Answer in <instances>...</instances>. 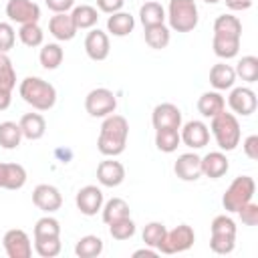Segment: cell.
Here are the masks:
<instances>
[{
  "mask_svg": "<svg viewBox=\"0 0 258 258\" xmlns=\"http://www.w3.org/2000/svg\"><path fill=\"white\" fill-rule=\"evenodd\" d=\"M75 204H77V208H79L81 214L95 216L97 212H101V208L105 204L101 187H97V185H85V187H81L77 191V196H75Z\"/></svg>",
  "mask_w": 258,
  "mask_h": 258,
  "instance_id": "cell-15",
  "label": "cell"
},
{
  "mask_svg": "<svg viewBox=\"0 0 258 258\" xmlns=\"http://www.w3.org/2000/svg\"><path fill=\"white\" fill-rule=\"evenodd\" d=\"M16 42V30L10 22H0V52H8L14 48Z\"/></svg>",
  "mask_w": 258,
  "mask_h": 258,
  "instance_id": "cell-43",
  "label": "cell"
},
{
  "mask_svg": "<svg viewBox=\"0 0 258 258\" xmlns=\"http://www.w3.org/2000/svg\"><path fill=\"white\" fill-rule=\"evenodd\" d=\"M34 250L40 258H54L60 254L62 244L60 238H46V240H34Z\"/></svg>",
  "mask_w": 258,
  "mask_h": 258,
  "instance_id": "cell-42",
  "label": "cell"
},
{
  "mask_svg": "<svg viewBox=\"0 0 258 258\" xmlns=\"http://www.w3.org/2000/svg\"><path fill=\"white\" fill-rule=\"evenodd\" d=\"M62 58H64V50H62V46L58 42H46V44H42L40 54H38V60H40L42 69L54 71V69L60 67Z\"/></svg>",
  "mask_w": 258,
  "mask_h": 258,
  "instance_id": "cell-27",
  "label": "cell"
},
{
  "mask_svg": "<svg viewBox=\"0 0 258 258\" xmlns=\"http://www.w3.org/2000/svg\"><path fill=\"white\" fill-rule=\"evenodd\" d=\"M210 230H212V238H210V248L212 252L216 254H230L236 246V222L226 216V214H220L212 220L210 224Z\"/></svg>",
  "mask_w": 258,
  "mask_h": 258,
  "instance_id": "cell-4",
  "label": "cell"
},
{
  "mask_svg": "<svg viewBox=\"0 0 258 258\" xmlns=\"http://www.w3.org/2000/svg\"><path fill=\"white\" fill-rule=\"evenodd\" d=\"M210 131H212V135H214V139L222 151H234L240 145V137H242L240 123H238L236 115L226 113V109L212 117Z\"/></svg>",
  "mask_w": 258,
  "mask_h": 258,
  "instance_id": "cell-3",
  "label": "cell"
},
{
  "mask_svg": "<svg viewBox=\"0 0 258 258\" xmlns=\"http://www.w3.org/2000/svg\"><path fill=\"white\" fill-rule=\"evenodd\" d=\"M169 28L175 32H191L198 26V6L194 0H169L167 14Z\"/></svg>",
  "mask_w": 258,
  "mask_h": 258,
  "instance_id": "cell-5",
  "label": "cell"
},
{
  "mask_svg": "<svg viewBox=\"0 0 258 258\" xmlns=\"http://www.w3.org/2000/svg\"><path fill=\"white\" fill-rule=\"evenodd\" d=\"M6 16L10 18V22H16V24L38 22L40 6L32 0H8L6 2Z\"/></svg>",
  "mask_w": 258,
  "mask_h": 258,
  "instance_id": "cell-10",
  "label": "cell"
},
{
  "mask_svg": "<svg viewBox=\"0 0 258 258\" xmlns=\"http://www.w3.org/2000/svg\"><path fill=\"white\" fill-rule=\"evenodd\" d=\"M139 20L145 26H155V24H163L165 22V8L155 2V0H149L145 4H141L139 8Z\"/></svg>",
  "mask_w": 258,
  "mask_h": 258,
  "instance_id": "cell-28",
  "label": "cell"
},
{
  "mask_svg": "<svg viewBox=\"0 0 258 258\" xmlns=\"http://www.w3.org/2000/svg\"><path fill=\"white\" fill-rule=\"evenodd\" d=\"M214 34H224V36H236L242 38V22L234 14H220L214 20Z\"/></svg>",
  "mask_w": 258,
  "mask_h": 258,
  "instance_id": "cell-30",
  "label": "cell"
},
{
  "mask_svg": "<svg viewBox=\"0 0 258 258\" xmlns=\"http://www.w3.org/2000/svg\"><path fill=\"white\" fill-rule=\"evenodd\" d=\"M101 252H103V240L93 234L79 238V242L75 244V254L79 258H97Z\"/></svg>",
  "mask_w": 258,
  "mask_h": 258,
  "instance_id": "cell-35",
  "label": "cell"
},
{
  "mask_svg": "<svg viewBox=\"0 0 258 258\" xmlns=\"http://www.w3.org/2000/svg\"><path fill=\"white\" fill-rule=\"evenodd\" d=\"M242 149L246 153V157L250 159H258V135H248L242 143Z\"/></svg>",
  "mask_w": 258,
  "mask_h": 258,
  "instance_id": "cell-45",
  "label": "cell"
},
{
  "mask_svg": "<svg viewBox=\"0 0 258 258\" xmlns=\"http://www.w3.org/2000/svg\"><path fill=\"white\" fill-rule=\"evenodd\" d=\"M97 179L105 187H117L125 179V167L121 161L115 159H105L97 165Z\"/></svg>",
  "mask_w": 258,
  "mask_h": 258,
  "instance_id": "cell-18",
  "label": "cell"
},
{
  "mask_svg": "<svg viewBox=\"0 0 258 258\" xmlns=\"http://www.w3.org/2000/svg\"><path fill=\"white\" fill-rule=\"evenodd\" d=\"M22 141L20 125L14 121H2L0 123V147L2 149H16Z\"/></svg>",
  "mask_w": 258,
  "mask_h": 258,
  "instance_id": "cell-32",
  "label": "cell"
},
{
  "mask_svg": "<svg viewBox=\"0 0 258 258\" xmlns=\"http://www.w3.org/2000/svg\"><path fill=\"white\" fill-rule=\"evenodd\" d=\"M127 137H129L127 119L123 115L111 113V115L105 117V121L101 125V133H99V139H97V149L105 157H117L125 151Z\"/></svg>",
  "mask_w": 258,
  "mask_h": 258,
  "instance_id": "cell-1",
  "label": "cell"
},
{
  "mask_svg": "<svg viewBox=\"0 0 258 258\" xmlns=\"http://www.w3.org/2000/svg\"><path fill=\"white\" fill-rule=\"evenodd\" d=\"M101 214H103V222L105 224H111V222H115L119 218L129 216L131 210H129V204L123 198H111L107 204H103Z\"/></svg>",
  "mask_w": 258,
  "mask_h": 258,
  "instance_id": "cell-34",
  "label": "cell"
},
{
  "mask_svg": "<svg viewBox=\"0 0 258 258\" xmlns=\"http://www.w3.org/2000/svg\"><path fill=\"white\" fill-rule=\"evenodd\" d=\"M48 32L56 38V40H73L75 34L79 32L75 22H73V16L71 12H56L54 16H50L48 20Z\"/></svg>",
  "mask_w": 258,
  "mask_h": 258,
  "instance_id": "cell-19",
  "label": "cell"
},
{
  "mask_svg": "<svg viewBox=\"0 0 258 258\" xmlns=\"http://www.w3.org/2000/svg\"><path fill=\"white\" fill-rule=\"evenodd\" d=\"M2 246L8 258H30L32 256V242L28 234L20 228H12L4 234Z\"/></svg>",
  "mask_w": 258,
  "mask_h": 258,
  "instance_id": "cell-9",
  "label": "cell"
},
{
  "mask_svg": "<svg viewBox=\"0 0 258 258\" xmlns=\"http://www.w3.org/2000/svg\"><path fill=\"white\" fill-rule=\"evenodd\" d=\"M18 125H20L22 137L30 139V141H36L46 133V121H44V117L40 113H24L20 117Z\"/></svg>",
  "mask_w": 258,
  "mask_h": 258,
  "instance_id": "cell-22",
  "label": "cell"
},
{
  "mask_svg": "<svg viewBox=\"0 0 258 258\" xmlns=\"http://www.w3.org/2000/svg\"><path fill=\"white\" fill-rule=\"evenodd\" d=\"M151 123L153 129H179L181 127V111L173 103H159L153 107L151 113Z\"/></svg>",
  "mask_w": 258,
  "mask_h": 258,
  "instance_id": "cell-14",
  "label": "cell"
},
{
  "mask_svg": "<svg viewBox=\"0 0 258 258\" xmlns=\"http://www.w3.org/2000/svg\"><path fill=\"white\" fill-rule=\"evenodd\" d=\"M32 204L44 212V214H52L56 210H60L62 206V196L60 191L50 185V183H38L34 189H32Z\"/></svg>",
  "mask_w": 258,
  "mask_h": 258,
  "instance_id": "cell-12",
  "label": "cell"
},
{
  "mask_svg": "<svg viewBox=\"0 0 258 258\" xmlns=\"http://www.w3.org/2000/svg\"><path fill=\"white\" fill-rule=\"evenodd\" d=\"M133 28H135V18L129 12L119 10L107 18V30L113 36H127L129 32H133Z\"/></svg>",
  "mask_w": 258,
  "mask_h": 258,
  "instance_id": "cell-25",
  "label": "cell"
},
{
  "mask_svg": "<svg viewBox=\"0 0 258 258\" xmlns=\"http://www.w3.org/2000/svg\"><path fill=\"white\" fill-rule=\"evenodd\" d=\"M234 83H236L234 67L226 64V62H216V64L210 69V85H212L216 91L232 89Z\"/></svg>",
  "mask_w": 258,
  "mask_h": 258,
  "instance_id": "cell-23",
  "label": "cell"
},
{
  "mask_svg": "<svg viewBox=\"0 0 258 258\" xmlns=\"http://www.w3.org/2000/svg\"><path fill=\"white\" fill-rule=\"evenodd\" d=\"M159 252L155 250V248H151V246H147V248H139V250H135L133 252V258H139V256H147V258H155Z\"/></svg>",
  "mask_w": 258,
  "mask_h": 258,
  "instance_id": "cell-50",
  "label": "cell"
},
{
  "mask_svg": "<svg viewBox=\"0 0 258 258\" xmlns=\"http://www.w3.org/2000/svg\"><path fill=\"white\" fill-rule=\"evenodd\" d=\"M173 171L183 181H196L202 177V157L194 151L181 153L173 163Z\"/></svg>",
  "mask_w": 258,
  "mask_h": 258,
  "instance_id": "cell-16",
  "label": "cell"
},
{
  "mask_svg": "<svg viewBox=\"0 0 258 258\" xmlns=\"http://www.w3.org/2000/svg\"><path fill=\"white\" fill-rule=\"evenodd\" d=\"M196 242V232L191 226L187 224H179L175 226L173 230H167L165 232V238L163 242L159 244V252L161 254H177V252H185L194 246Z\"/></svg>",
  "mask_w": 258,
  "mask_h": 258,
  "instance_id": "cell-7",
  "label": "cell"
},
{
  "mask_svg": "<svg viewBox=\"0 0 258 258\" xmlns=\"http://www.w3.org/2000/svg\"><path fill=\"white\" fill-rule=\"evenodd\" d=\"M236 214L240 216L244 226H256L258 224V204H254L252 200L248 204H244Z\"/></svg>",
  "mask_w": 258,
  "mask_h": 258,
  "instance_id": "cell-44",
  "label": "cell"
},
{
  "mask_svg": "<svg viewBox=\"0 0 258 258\" xmlns=\"http://www.w3.org/2000/svg\"><path fill=\"white\" fill-rule=\"evenodd\" d=\"M24 183H26V169L20 163L0 161V187L2 189H20Z\"/></svg>",
  "mask_w": 258,
  "mask_h": 258,
  "instance_id": "cell-21",
  "label": "cell"
},
{
  "mask_svg": "<svg viewBox=\"0 0 258 258\" xmlns=\"http://www.w3.org/2000/svg\"><path fill=\"white\" fill-rule=\"evenodd\" d=\"M204 2H208V4H216V2H220V0H204Z\"/></svg>",
  "mask_w": 258,
  "mask_h": 258,
  "instance_id": "cell-51",
  "label": "cell"
},
{
  "mask_svg": "<svg viewBox=\"0 0 258 258\" xmlns=\"http://www.w3.org/2000/svg\"><path fill=\"white\" fill-rule=\"evenodd\" d=\"M179 139L189 149H202L210 143V127L204 121H187L183 127H179Z\"/></svg>",
  "mask_w": 258,
  "mask_h": 258,
  "instance_id": "cell-11",
  "label": "cell"
},
{
  "mask_svg": "<svg viewBox=\"0 0 258 258\" xmlns=\"http://www.w3.org/2000/svg\"><path fill=\"white\" fill-rule=\"evenodd\" d=\"M71 16H73V22L77 26V30H87V28H93L99 20V12L95 6H89V4H81V6H75L71 10Z\"/></svg>",
  "mask_w": 258,
  "mask_h": 258,
  "instance_id": "cell-29",
  "label": "cell"
},
{
  "mask_svg": "<svg viewBox=\"0 0 258 258\" xmlns=\"http://www.w3.org/2000/svg\"><path fill=\"white\" fill-rule=\"evenodd\" d=\"M125 0H97V8L105 14H113V12H119L123 8Z\"/></svg>",
  "mask_w": 258,
  "mask_h": 258,
  "instance_id": "cell-46",
  "label": "cell"
},
{
  "mask_svg": "<svg viewBox=\"0 0 258 258\" xmlns=\"http://www.w3.org/2000/svg\"><path fill=\"white\" fill-rule=\"evenodd\" d=\"M236 77H240L246 83H256L258 81V58L254 54H246L236 62L234 69Z\"/></svg>",
  "mask_w": 258,
  "mask_h": 258,
  "instance_id": "cell-38",
  "label": "cell"
},
{
  "mask_svg": "<svg viewBox=\"0 0 258 258\" xmlns=\"http://www.w3.org/2000/svg\"><path fill=\"white\" fill-rule=\"evenodd\" d=\"M111 44H109V36L107 32L99 30V28H91V32L85 36V52L91 60H105L109 56Z\"/></svg>",
  "mask_w": 258,
  "mask_h": 258,
  "instance_id": "cell-17",
  "label": "cell"
},
{
  "mask_svg": "<svg viewBox=\"0 0 258 258\" xmlns=\"http://www.w3.org/2000/svg\"><path fill=\"white\" fill-rule=\"evenodd\" d=\"M107 226H109V234H111L113 240H121L123 242V240H129L135 234V222L129 216L119 218V220H115V222H111Z\"/></svg>",
  "mask_w": 258,
  "mask_h": 258,
  "instance_id": "cell-39",
  "label": "cell"
},
{
  "mask_svg": "<svg viewBox=\"0 0 258 258\" xmlns=\"http://www.w3.org/2000/svg\"><path fill=\"white\" fill-rule=\"evenodd\" d=\"M44 4L56 14V12H69L75 8V0H44Z\"/></svg>",
  "mask_w": 258,
  "mask_h": 258,
  "instance_id": "cell-47",
  "label": "cell"
},
{
  "mask_svg": "<svg viewBox=\"0 0 258 258\" xmlns=\"http://www.w3.org/2000/svg\"><path fill=\"white\" fill-rule=\"evenodd\" d=\"M18 93L24 99V103H28L36 111H48L56 103V89L40 77L22 79L20 87H18Z\"/></svg>",
  "mask_w": 258,
  "mask_h": 258,
  "instance_id": "cell-2",
  "label": "cell"
},
{
  "mask_svg": "<svg viewBox=\"0 0 258 258\" xmlns=\"http://www.w3.org/2000/svg\"><path fill=\"white\" fill-rule=\"evenodd\" d=\"M16 87V71L6 52H0V89L12 91Z\"/></svg>",
  "mask_w": 258,
  "mask_h": 258,
  "instance_id": "cell-41",
  "label": "cell"
},
{
  "mask_svg": "<svg viewBox=\"0 0 258 258\" xmlns=\"http://www.w3.org/2000/svg\"><path fill=\"white\" fill-rule=\"evenodd\" d=\"M179 129H155V147L163 153H173L179 147Z\"/></svg>",
  "mask_w": 258,
  "mask_h": 258,
  "instance_id": "cell-33",
  "label": "cell"
},
{
  "mask_svg": "<svg viewBox=\"0 0 258 258\" xmlns=\"http://www.w3.org/2000/svg\"><path fill=\"white\" fill-rule=\"evenodd\" d=\"M256 194V181L250 175H238L228 185V189L222 196V206L226 212L236 214L244 204H248Z\"/></svg>",
  "mask_w": 258,
  "mask_h": 258,
  "instance_id": "cell-6",
  "label": "cell"
},
{
  "mask_svg": "<svg viewBox=\"0 0 258 258\" xmlns=\"http://www.w3.org/2000/svg\"><path fill=\"white\" fill-rule=\"evenodd\" d=\"M212 48L216 52V56L228 60V58H234L240 50V38L236 36H224V34H214L212 38Z\"/></svg>",
  "mask_w": 258,
  "mask_h": 258,
  "instance_id": "cell-26",
  "label": "cell"
},
{
  "mask_svg": "<svg viewBox=\"0 0 258 258\" xmlns=\"http://www.w3.org/2000/svg\"><path fill=\"white\" fill-rule=\"evenodd\" d=\"M171 40V32L165 24H155V26H145V42L149 48L161 50L169 44Z\"/></svg>",
  "mask_w": 258,
  "mask_h": 258,
  "instance_id": "cell-31",
  "label": "cell"
},
{
  "mask_svg": "<svg viewBox=\"0 0 258 258\" xmlns=\"http://www.w3.org/2000/svg\"><path fill=\"white\" fill-rule=\"evenodd\" d=\"M18 38L24 46H42V40H44V32L42 28L38 26V22H28V24H20L18 28Z\"/></svg>",
  "mask_w": 258,
  "mask_h": 258,
  "instance_id": "cell-37",
  "label": "cell"
},
{
  "mask_svg": "<svg viewBox=\"0 0 258 258\" xmlns=\"http://www.w3.org/2000/svg\"><path fill=\"white\" fill-rule=\"evenodd\" d=\"M226 2V8L232 10V12H242V10H248L254 0H224Z\"/></svg>",
  "mask_w": 258,
  "mask_h": 258,
  "instance_id": "cell-48",
  "label": "cell"
},
{
  "mask_svg": "<svg viewBox=\"0 0 258 258\" xmlns=\"http://www.w3.org/2000/svg\"><path fill=\"white\" fill-rule=\"evenodd\" d=\"M12 103V91H6V89H0V111H6Z\"/></svg>",
  "mask_w": 258,
  "mask_h": 258,
  "instance_id": "cell-49",
  "label": "cell"
},
{
  "mask_svg": "<svg viewBox=\"0 0 258 258\" xmlns=\"http://www.w3.org/2000/svg\"><path fill=\"white\" fill-rule=\"evenodd\" d=\"M115 109H117V97L113 91H109L105 87L93 89L85 97V111L91 117H103L105 119L107 115L115 113Z\"/></svg>",
  "mask_w": 258,
  "mask_h": 258,
  "instance_id": "cell-8",
  "label": "cell"
},
{
  "mask_svg": "<svg viewBox=\"0 0 258 258\" xmlns=\"http://www.w3.org/2000/svg\"><path fill=\"white\" fill-rule=\"evenodd\" d=\"M226 109V101L220 95V91H206L200 95L198 99V111L202 113V117L212 119L214 115H218L220 111Z\"/></svg>",
  "mask_w": 258,
  "mask_h": 258,
  "instance_id": "cell-24",
  "label": "cell"
},
{
  "mask_svg": "<svg viewBox=\"0 0 258 258\" xmlns=\"http://www.w3.org/2000/svg\"><path fill=\"white\" fill-rule=\"evenodd\" d=\"M228 169H230V163L224 151H210L208 155L202 157V175L210 179H218L226 175Z\"/></svg>",
  "mask_w": 258,
  "mask_h": 258,
  "instance_id": "cell-20",
  "label": "cell"
},
{
  "mask_svg": "<svg viewBox=\"0 0 258 258\" xmlns=\"http://www.w3.org/2000/svg\"><path fill=\"white\" fill-rule=\"evenodd\" d=\"M165 232H167V228L161 224V222H149V224H145V228H143V242H145V246H151V248H159V244L163 242V238H165ZM159 252V250H157Z\"/></svg>",
  "mask_w": 258,
  "mask_h": 258,
  "instance_id": "cell-40",
  "label": "cell"
},
{
  "mask_svg": "<svg viewBox=\"0 0 258 258\" xmlns=\"http://www.w3.org/2000/svg\"><path fill=\"white\" fill-rule=\"evenodd\" d=\"M228 105L236 115L248 117L256 111L258 101H256V93L250 87H236L230 91L228 95Z\"/></svg>",
  "mask_w": 258,
  "mask_h": 258,
  "instance_id": "cell-13",
  "label": "cell"
},
{
  "mask_svg": "<svg viewBox=\"0 0 258 258\" xmlns=\"http://www.w3.org/2000/svg\"><path fill=\"white\" fill-rule=\"evenodd\" d=\"M46 238H60V224L52 216H42L34 224V240H46Z\"/></svg>",
  "mask_w": 258,
  "mask_h": 258,
  "instance_id": "cell-36",
  "label": "cell"
}]
</instances>
